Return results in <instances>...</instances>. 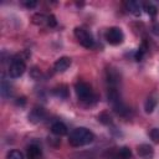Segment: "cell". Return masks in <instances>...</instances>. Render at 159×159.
Here are the masks:
<instances>
[{
	"label": "cell",
	"mask_w": 159,
	"mask_h": 159,
	"mask_svg": "<svg viewBox=\"0 0 159 159\" xmlns=\"http://www.w3.org/2000/svg\"><path fill=\"white\" fill-rule=\"evenodd\" d=\"M94 140V134L84 127H78L70 133L68 143L72 147H83Z\"/></svg>",
	"instance_id": "cell-1"
},
{
	"label": "cell",
	"mask_w": 159,
	"mask_h": 159,
	"mask_svg": "<svg viewBox=\"0 0 159 159\" xmlns=\"http://www.w3.org/2000/svg\"><path fill=\"white\" fill-rule=\"evenodd\" d=\"M75 91H76V94L78 97V99L83 103H87V104H91V103H94L97 97L96 94L93 93V89L92 87L83 82V81H80L75 84Z\"/></svg>",
	"instance_id": "cell-2"
},
{
	"label": "cell",
	"mask_w": 159,
	"mask_h": 159,
	"mask_svg": "<svg viewBox=\"0 0 159 159\" xmlns=\"http://www.w3.org/2000/svg\"><path fill=\"white\" fill-rule=\"evenodd\" d=\"M25 70H26L25 60L21 56H15L11 60L10 66H9V75H10V77L17 78V77H20V76L24 75Z\"/></svg>",
	"instance_id": "cell-3"
},
{
	"label": "cell",
	"mask_w": 159,
	"mask_h": 159,
	"mask_svg": "<svg viewBox=\"0 0 159 159\" xmlns=\"http://www.w3.org/2000/svg\"><path fill=\"white\" fill-rule=\"evenodd\" d=\"M75 36L77 39V41L80 42L81 46H83L84 48H92L94 45V40L92 37V35L83 27H76L75 29Z\"/></svg>",
	"instance_id": "cell-4"
},
{
	"label": "cell",
	"mask_w": 159,
	"mask_h": 159,
	"mask_svg": "<svg viewBox=\"0 0 159 159\" xmlns=\"http://www.w3.org/2000/svg\"><path fill=\"white\" fill-rule=\"evenodd\" d=\"M104 37H106V40H107L108 43L116 46V45H119V43L123 42V40H124V34H123L122 29L113 26V27H109V29L106 31Z\"/></svg>",
	"instance_id": "cell-5"
},
{
	"label": "cell",
	"mask_w": 159,
	"mask_h": 159,
	"mask_svg": "<svg viewBox=\"0 0 159 159\" xmlns=\"http://www.w3.org/2000/svg\"><path fill=\"white\" fill-rule=\"evenodd\" d=\"M45 116H46V112L42 107H34L31 109V112L29 113V120L34 124H37L43 120Z\"/></svg>",
	"instance_id": "cell-6"
},
{
	"label": "cell",
	"mask_w": 159,
	"mask_h": 159,
	"mask_svg": "<svg viewBox=\"0 0 159 159\" xmlns=\"http://www.w3.org/2000/svg\"><path fill=\"white\" fill-rule=\"evenodd\" d=\"M70 66H71V58L67 56H63V57H60L53 63V70L55 72H65Z\"/></svg>",
	"instance_id": "cell-7"
},
{
	"label": "cell",
	"mask_w": 159,
	"mask_h": 159,
	"mask_svg": "<svg viewBox=\"0 0 159 159\" xmlns=\"http://www.w3.org/2000/svg\"><path fill=\"white\" fill-rule=\"evenodd\" d=\"M106 78H107L109 87H117V84L120 81V76L114 68H108L106 71Z\"/></svg>",
	"instance_id": "cell-8"
},
{
	"label": "cell",
	"mask_w": 159,
	"mask_h": 159,
	"mask_svg": "<svg viewBox=\"0 0 159 159\" xmlns=\"http://www.w3.org/2000/svg\"><path fill=\"white\" fill-rule=\"evenodd\" d=\"M138 154L143 159H152L153 155H154V149L149 144H140L138 147Z\"/></svg>",
	"instance_id": "cell-9"
},
{
	"label": "cell",
	"mask_w": 159,
	"mask_h": 159,
	"mask_svg": "<svg viewBox=\"0 0 159 159\" xmlns=\"http://www.w3.org/2000/svg\"><path fill=\"white\" fill-rule=\"evenodd\" d=\"M41 155L42 150L36 143H32L27 147V159H40Z\"/></svg>",
	"instance_id": "cell-10"
},
{
	"label": "cell",
	"mask_w": 159,
	"mask_h": 159,
	"mask_svg": "<svg viewBox=\"0 0 159 159\" xmlns=\"http://www.w3.org/2000/svg\"><path fill=\"white\" fill-rule=\"evenodd\" d=\"M51 132H52L55 135L61 137V135L67 134V127H66V124H65V123H62V122L57 120V122H55V123L51 125Z\"/></svg>",
	"instance_id": "cell-11"
},
{
	"label": "cell",
	"mask_w": 159,
	"mask_h": 159,
	"mask_svg": "<svg viewBox=\"0 0 159 159\" xmlns=\"http://www.w3.org/2000/svg\"><path fill=\"white\" fill-rule=\"evenodd\" d=\"M125 6H127L128 11L135 16H139L142 12V4L139 1H128V2H125Z\"/></svg>",
	"instance_id": "cell-12"
},
{
	"label": "cell",
	"mask_w": 159,
	"mask_h": 159,
	"mask_svg": "<svg viewBox=\"0 0 159 159\" xmlns=\"http://www.w3.org/2000/svg\"><path fill=\"white\" fill-rule=\"evenodd\" d=\"M157 102H158V99H157V96H155V94L149 96V97L147 98L145 103H144V109H145V112H147V113H152V112L154 111L155 106H157Z\"/></svg>",
	"instance_id": "cell-13"
},
{
	"label": "cell",
	"mask_w": 159,
	"mask_h": 159,
	"mask_svg": "<svg viewBox=\"0 0 159 159\" xmlns=\"http://www.w3.org/2000/svg\"><path fill=\"white\" fill-rule=\"evenodd\" d=\"M130 158H132V152H130V149L128 147L119 148V150L113 157V159H130Z\"/></svg>",
	"instance_id": "cell-14"
},
{
	"label": "cell",
	"mask_w": 159,
	"mask_h": 159,
	"mask_svg": "<svg viewBox=\"0 0 159 159\" xmlns=\"http://www.w3.org/2000/svg\"><path fill=\"white\" fill-rule=\"evenodd\" d=\"M47 20H48V15H45V14H35L32 16V22L35 25H39V26H42V25H47Z\"/></svg>",
	"instance_id": "cell-15"
},
{
	"label": "cell",
	"mask_w": 159,
	"mask_h": 159,
	"mask_svg": "<svg viewBox=\"0 0 159 159\" xmlns=\"http://www.w3.org/2000/svg\"><path fill=\"white\" fill-rule=\"evenodd\" d=\"M53 93H55V96H57V97L65 99V98L68 97V88H67V86H65V84H60L58 87H56V88L53 89Z\"/></svg>",
	"instance_id": "cell-16"
},
{
	"label": "cell",
	"mask_w": 159,
	"mask_h": 159,
	"mask_svg": "<svg viewBox=\"0 0 159 159\" xmlns=\"http://www.w3.org/2000/svg\"><path fill=\"white\" fill-rule=\"evenodd\" d=\"M143 9H144L145 12H147L149 16H152V17L157 16V14H158V9H157V6H154L152 2H147V4H144V5H143Z\"/></svg>",
	"instance_id": "cell-17"
},
{
	"label": "cell",
	"mask_w": 159,
	"mask_h": 159,
	"mask_svg": "<svg viewBox=\"0 0 159 159\" xmlns=\"http://www.w3.org/2000/svg\"><path fill=\"white\" fill-rule=\"evenodd\" d=\"M6 159H24V154L17 149H12L7 153Z\"/></svg>",
	"instance_id": "cell-18"
},
{
	"label": "cell",
	"mask_w": 159,
	"mask_h": 159,
	"mask_svg": "<svg viewBox=\"0 0 159 159\" xmlns=\"http://www.w3.org/2000/svg\"><path fill=\"white\" fill-rule=\"evenodd\" d=\"M11 86H10V83H6L5 81H2V83H1V94L4 96V97H9V96H11Z\"/></svg>",
	"instance_id": "cell-19"
},
{
	"label": "cell",
	"mask_w": 159,
	"mask_h": 159,
	"mask_svg": "<svg viewBox=\"0 0 159 159\" xmlns=\"http://www.w3.org/2000/svg\"><path fill=\"white\" fill-rule=\"evenodd\" d=\"M98 119H99L103 124H109V123H112V118H111L109 113H107V112L101 113V114L98 116Z\"/></svg>",
	"instance_id": "cell-20"
},
{
	"label": "cell",
	"mask_w": 159,
	"mask_h": 159,
	"mask_svg": "<svg viewBox=\"0 0 159 159\" xmlns=\"http://www.w3.org/2000/svg\"><path fill=\"white\" fill-rule=\"evenodd\" d=\"M149 137L154 143H159V128H153L149 130Z\"/></svg>",
	"instance_id": "cell-21"
},
{
	"label": "cell",
	"mask_w": 159,
	"mask_h": 159,
	"mask_svg": "<svg viewBox=\"0 0 159 159\" xmlns=\"http://www.w3.org/2000/svg\"><path fill=\"white\" fill-rule=\"evenodd\" d=\"M57 25V21H56V17L53 15H48V20H47V26L50 27H55Z\"/></svg>",
	"instance_id": "cell-22"
},
{
	"label": "cell",
	"mask_w": 159,
	"mask_h": 159,
	"mask_svg": "<svg viewBox=\"0 0 159 159\" xmlns=\"http://www.w3.org/2000/svg\"><path fill=\"white\" fill-rule=\"evenodd\" d=\"M22 4H24V6H26L27 9H32V7H35V6L37 5V2H36L35 0H31V1L25 0V1H22Z\"/></svg>",
	"instance_id": "cell-23"
}]
</instances>
